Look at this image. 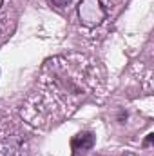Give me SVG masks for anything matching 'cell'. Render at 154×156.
Segmentation results:
<instances>
[{"instance_id":"cell-1","label":"cell","mask_w":154,"mask_h":156,"mask_svg":"<svg viewBox=\"0 0 154 156\" xmlns=\"http://www.w3.org/2000/svg\"><path fill=\"white\" fill-rule=\"evenodd\" d=\"M78 16L85 27H96L105 20L107 9H105L102 0H80Z\"/></svg>"},{"instance_id":"cell-2","label":"cell","mask_w":154,"mask_h":156,"mask_svg":"<svg viewBox=\"0 0 154 156\" xmlns=\"http://www.w3.org/2000/svg\"><path fill=\"white\" fill-rule=\"evenodd\" d=\"M94 145V136L93 133H80L71 140V147L73 151H87Z\"/></svg>"},{"instance_id":"cell-3","label":"cell","mask_w":154,"mask_h":156,"mask_svg":"<svg viewBox=\"0 0 154 156\" xmlns=\"http://www.w3.org/2000/svg\"><path fill=\"white\" fill-rule=\"evenodd\" d=\"M53 5H56V7H65V5H69L71 4V0H49Z\"/></svg>"},{"instance_id":"cell-4","label":"cell","mask_w":154,"mask_h":156,"mask_svg":"<svg viewBox=\"0 0 154 156\" xmlns=\"http://www.w3.org/2000/svg\"><path fill=\"white\" fill-rule=\"evenodd\" d=\"M2 4H4V0H0V7H2Z\"/></svg>"}]
</instances>
